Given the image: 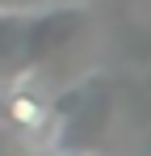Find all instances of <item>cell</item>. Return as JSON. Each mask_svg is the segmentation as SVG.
<instances>
[{"label":"cell","instance_id":"6da1fadb","mask_svg":"<svg viewBox=\"0 0 151 156\" xmlns=\"http://www.w3.org/2000/svg\"><path fill=\"white\" fill-rule=\"evenodd\" d=\"M4 118H8L13 131L38 135V131L50 127V105H46L42 93H34V89H17V93L4 97Z\"/></svg>","mask_w":151,"mask_h":156}]
</instances>
